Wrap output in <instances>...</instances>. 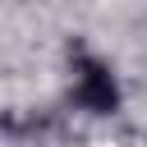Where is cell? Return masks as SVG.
<instances>
[{
  "mask_svg": "<svg viewBox=\"0 0 147 147\" xmlns=\"http://www.w3.org/2000/svg\"><path fill=\"white\" fill-rule=\"evenodd\" d=\"M74 96H78V106H87V110L106 115V110H115V101H119V87H115V78H110V69H106V64H96V60H83V64H78Z\"/></svg>",
  "mask_w": 147,
  "mask_h": 147,
  "instance_id": "cell-1",
  "label": "cell"
}]
</instances>
